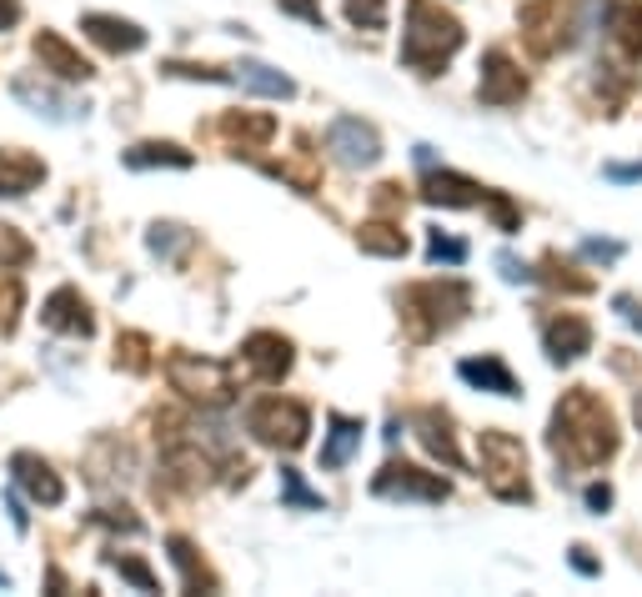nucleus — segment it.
<instances>
[{
	"label": "nucleus",
	"instance_id": "nucleus-15",
	"mask_svg": "<svg viewBox=\"0 0 642 597\" xmlns=\"http://www.w3.org/2000/svg\"><path fill=\"white\" fill-rule=\"evenodd\" d=\"M542 341H547V357L557 366H572L577 357H588L592 351V326L582 322V316L563 312V316H552L547 332H542Z\"/></svg>",
	"mask_w": 642,
	"mask_h": 597
},
{
	"label": "nucleus",
	"instance_id": "nucleus-19",
	"mask_svg": "<svg viewBox=\"0 0 642 597\" xmlns=\"http://www.w3.org/2000/svg\"><path fill=\"white\" fill-rule=\"evenodd\" d=\"M46 182V161L30 151H0V196H26Z\"/></svg>",
	"mask_w": 642,
	"mask_h": 597
},
{
	"label": "nucleus",
	"instance_id": "nucleus-34",
	"mask_svg": "<svg viewBox=\"0 0 642 597\" xmlns=\"http://www.w3.org/2000/svg\"><path fill=\"white\" fill-rule=\"evenodd\" d=\"M427 257H432V261H446V266H462V261H467V241L432 232V241H427Z\"/></svg>",
	"mask_w": 642,
	"mask_h": 597
},
{
	"label": "nucleus",
	"instance_id": "nucleus-18",
	"mask_svg": "<svg viewBox=\"0 0 642 597\" xmlns=\"http://www.w3.org/2000/svg\"><path fill=\"white\" fill-rule=\"evenodd\" d=\"M607 40L628 61H642V5L638 0H613L607 5Z\"/></svg>",
	"mask_w": 642,
	"mask_h": 597
},
{
	"label": "nucleus",
	"instance_id": "nucleus-14",
	"mask_svg": "<svg viewBox=\"0 0 642 597\" xmlns=\"http://www.w3.org/2000/svg\"><path fill=\"white\" fill-rule=\"evenodd\" d=\"M40 322L51 326V332H66V337H91V332H96L91 307H86V297H80V291H71V286H61V291H51V297H46V307H40Z\"/></svg>",
	"mask_w": 642,
	"mask_h": 597
},
{
	"label": "nucleus",
	"instance_id": "nucleus-22",
	"mask_svg": "<svg viewBox=\"0 0 642 597\" xmlns=\"http://www.w3.org/2000/svg\"><path fill=\"white\" fill-rule=\"evenodd\" d=\"M457 372H462V382H473V387H482V391L517 397V377L507 372V362H502V357H467Z\"/></svg>",
	"mask_w": 642,
	"mask_h": 597
},
{
	"label": "nucleus",
	"instance_id": "nucleus-23",
	"mask_svg": "<svg viewBox=\"0 0 642 597\" xmlns=\"http://www.w3.org/2000/svg\"><path fill=\"white\" fill-rule=\"evenodd\" d=\"M231 80H237V86H247V91H256V96H272V101H287V96H297L291 76H281V71H272V65H262V61H241L237 71H231Z\"/></svg>",
	"mask_w": 642,
	"mask_h": 597
},
{
	"label": "nucleus",
	"instance_id": "nucleus-47",
	"mask_svg": "<svg viewBox=\"0 0 642 597\" xmlns=\"http://www.w3.org/2000/svg\"><path fill=\"white\" fill-rule=\"evenodd\" d=\"M617 307H622V316H628V322H632V326H638V332H642V307H632L628 297H617Z\"/></svg>",
	"mask_w": 642,
	"mask_h": 597
},
{
	"label": "nucleus",
	"instance_id": "nucleus-9",
	"mask_svg": "<svg viewBox=\"0 0 642 597\" xmlns=\"http://www.w3.org/2000/svg\"><path fill=\"white\" fill-rule=\"evenodd\" d=\"M327 151L341 161V166L362 171V166H377L381 161V136L362 116H337L327 126Z\"/></svg>",
	"mask_w": 642,
	"mask_h": 597
},
{
	"label": "nucleus",
	"instance_id": "nucleus-5",
	"mask_svg": "<svg viewBox=\"0 0 642 597\" xmlns=\"http://www.w3.org/2000/svg\"><path fill=\"white\" fill-rule=\"evenodd\" d=\"M166 382L181 391L186 402H201V407H226L231 402V391H237L226 362H211V357H197V351H171Z\"/></svg>",
	"mask_w": 642,
	"mask_h": 597
},
{
	"label": "nucleus",
	"instance_id": "nucleus-1",
	"mask_svg": "<svg viewBox=\"0 0 642 597\" xmlns=\"http://www.w3.org/2000/svg\"><path fill=\"white\" fill-rule=\"evenodd\" d=\"M547 441H552V452H557V462H563L567 472H592V468H603V462H613L622 437H617L613 407H607L592 387H572L563 402L552 407Z\"/></svg>",
	"mask_w": 642,
	"mask_h": 597
},
{
	"label": "nucleus",
	"instance_id": "nucleus-17",
	"mask_svg": "<svg viewBox=\"0 0 642 597\" xmlns=\"http://www.w3.org/2000/svg\"><path fill=\"white\" fill-rule=\"evenodd\" d=\"M421 201L427 207H482L487 186H477L473 176H457V171H432L421 182Z\"/></svg>",
	"mask_w": 642,
	"mask_h": 597
},
{
	"label": "nucleus",
	"instance_id": "nucleus-11",
	"mask_svg": "<svg viewBox=\"0 0 642 597\" xmlns=\"http://www.w3.org/2000/svg\"><path fill=\"white\" fill-rule=\"evenodd\" d=\"M11 477H15V487H21L30 502H40V507H61V502H66V482L55 477L46 457L15 452V457H11Z\"/></svg>",
	"mask_w": 642,
	"mask_h": 597
},
{
	"label": "nucleus",
	"instance_id": "nucleus-20",
	"mask_svg": "<svg viewBox=\"0 0 642 597\" xmlns=\"http://www.w3.org/2000/svg\"><path fill=\"white\" fill-rule=\"evenodd\" d=\"M417 437H421V447L437 457V462H446V468H467L462 462V452H457V437H452V422H446V412H437V407H427V412L417 416Z\"/></svg>",
	"mask_w": 642,
	"mask_h": 597
},
{
	"label": "nucleus",
	"instance_id": "nucleus-2",
	"mask_svg": "<svg viewBox=\"0 0 642 597\" xmlns=\"http://www.w3.org/2000/svg\"><path fill=\"white\" fill-rule=\"evenodd\" d=\"M462 51V26L432 0H406V36H402V65L417 76H437L452 55Z\"/></svg>",
	"mask_w": 642,
	"mask_h": 597
},
{
	"label": "nucleus",
	"instance_id": "nucleus-38",
	"mask_svg": "<svg viewBox=\"0 0 642 597\" xmlns=\"http://www.w3.org/2000/svg\"><path fill=\"white\" fill-rule=\"evenodd\" d=\"M287 15H302L306 26H322L327 30V15H322V0H276Z\"/></svg>",
	"mask_w": 642,
	"mask_h": 597
},
{
	"label": "nucleus",
	"instance_id": "nucleus-43",
	"mask_svg": "<svg viewBox=\"0 0 642 597\" xmlns=\"http://www.w3.org/2000/svg\"><path fill=\"white\" fill-rule=\"evenodd\" d=\"M21 26V0H0V30Z\"/></svg>",
	"mask_w": 642,
	"mask_h": 597
},
{
	"label": "nucleus",
	"instance_id": "nucleus-39",
	"mask_svg": "<svg viewBox=\"0 0 642 597\" xmlns=\"http://www.w3.org/2000/svg\"><path fill=\"white\" fill-rule=\"evenodd\" d=\"M181 241H191L181 226H151V251H156V257H171Z\"/></svg>",
	"mask_w": 642,
	"mask_h": 597
},
{
	"label": "nucleus",
	"instance_id": "nucleus-32",
	"mask_svg": "<svg viewBox=\"0 0 642 597\" xmlns=\"http://www.w3.org/2000/svg\"><path fill=\"white\" fill-rule=\"evenodd\" d=\"M542 282H552L557 291H577V297L592 291V276H572V266H563L557 257H547V276H542Z\"/></svg>",
	"mask_w": 642,
	"mask_h": 597
},
{
	"label": "nucleus",
	"instance_id": "nucleus-12",
	"mask_svg": "<svg viewBox=\"0 0 642 597\" xmlns=\"http://www.w3.org/2000/svg\"><path fill=\"white\" fill-rule=\"evenodd\" d=\"M241 362H247L251 377L281 382L291 372V341L276 337V332H251V337L241 341Z\"/></svg>",
	"mask_w": 642,
	"mask_h": 597
},
{
	"label": "nucleus",
	"instance_id": "nucleus-24",
	"mask_svg": "<svg viewBox=\"0 0 642 597\" xmlns=\"http://www.w3.org/2000/svg\"><path fill=\"white\" fill-rule=\"evenodd\" d=\"M362 447V422L356 416H331V432H327V447H322V468L337 472L347 468V457Z\"/></svg>",
	"mask_w": 642,
	"mask_h": 597
},
{
	"label": "nucleus",
	"instance_id": "nucleus-7",
	"mask_svg": "<svg viewBox=\"0 0 642 597\" xmlns=\"http://www.w3.org/2000/svg\"><path fill=\"white\" fill-rule=\"evenodd\" d=\"M247 427L256 441L266 447H281V452H297L312 432V412L302 402H291V397H262V402L247 412Z\"/></svg>",
	"mask_w": 642,
	"mask_h": 597
},
{
	"label": "nucleus",
	"instance_id": "nucleus-3",
	"mask_svg": "<svg viewBox=\"0 0 642 597\" xmlns=\"http://www.w3.org/2000/svg\"><path fill=\"white\" fill-rule=\"evenodd\" d=\"M467 307H473V291L462 282H417L402 291V316L412 341H432L437 332L457 326Z\"/></svg>",
	"mask_w": 642,
	"mask_h": 597
},
{
	"label": "nucleus",
	"instance_id": "nucleus-49",
	"mask_svg": "<svg viewBox=\"0 0 642 597\" xmlns=\"http://www.w3.org/2000/svg\"><path fill=\"white\" fill-rule=\"evenodd\" d=\"M0 587H11V577H5V572H0Z\"/></svg>",
	"mask_w": 642,
	"mask_h": 597
},
{
	"label": "nucleus",
	"instance_id": "nucleus-10",
	"mask_svg": "<svg viewBox=\"0 0 642 597\" xmlns=\"http://www.w3.org/2000/svg\"><path fill=\"white\" fill-rule=\"evenodd\" d=\"M482 105H517L527 96V76L512 65L507 51H487L482 55V80H477Z\"/></svg>",
	"mask_w": 642,
	"mask_h": 597
},
{
	"label": "nucleus",
	"instance_id": "nucleus-44",
	"mask_svg": "<svg viewBox=\"0 0 642 597\" xmlns=\"http://www.w3.org/2000/svg\"><path fill=\"white\" fill-rule=\"evenodd\" d=\"M572 568L582 577H597V558H588V547H572Z\"/></svg>",
	"mask_w": 642,
	"mask_h": 597
},
{
	"label": "nucleus",
	"instance_id": "nucleus-8",
	"mask_svg": "<svg viewBox=\"0 0 642 597\" xmlns=\"http://www.w3.org/2000/svg\"><path fill=\"white\" fill-rule=\"evenodd\" d=\"M372 493L377 497H402V502H446V487L437 472L406 468V462H387V468L372 477Z\"/></svg>",
	"mask_w": 642,
	"mask_h": 597
},
{
	"label": "nucleus",
	"instance_id": "nucleus-29",
	"mask_svg": "<svg viewBox=\"0 0 642 597\" xmlns=\"http://www.w3.org/2000/svg\"><path fill=\"white\" fill-rule=\"evenodd\" d=\"M281 497H287V507H306V512H322V493H312L302 482V472H291V468H281Z\"/></svg>",
	"mask_w": 642,
	"mask_h": 597
},
{
	"label": "nucleus",
	"instance_id": "nucleus-6",
	"mask_svg": "<svg viewBox=\"0 0 642 597\" xmlns=\"http://www.w3.org/2000/svg\"><path fill=\"white\" fill-rule=\"evenodd\" d=\"M577 30H582V21H577V5L572 0H532V5H523V40L532 55H557L567 51L577 40Z\"/></svg>",
	"mask_w": 642,
	"mask_h": 597
},
{
	"label": "nucleus",
	"instance_id": "nucleus-36",
	"mask_svg": "<svg viewBox=\"0 0 642 597\" xmlns=\"http://www.w3.org/2000/svg\"><path fill=\"white\" fill-rule=\"evenodd\" d=\"M146 347H151V341H146L141 332H126V337L116 341V351H121L116 362H126V372H146V366H151L146 362Z\"/></svg>",
	"mask_w": 642,
	"mask_h": 597
},
{
	"label": "nucleus",
	"instance_id": "nucleus-41",
	"mask_svg": "<svg viewBox=\"0 0 642 597\" xmlns=\"http://www.w3.org/2000/svg\"><path fill=\"white\" fill-rule=\"evenodd\" d=\"M588 507H592V512H607V507H613V487H607V482H592V487H588Z\"/></svg>",
	"mask_w": 642,
	"mask_h": 597
},
{
	"label": "nucleus",
	"instance_id": "nucleus-13",
	"mask_svg": "<svg viewBox=\"0 0 642 597\" xmlns=\"http://www.w3.org/2000/svg\"><path fill=\"white\" fill-rule=\"evenodd\" d=\"M80 30L111 55H136L146 46V30L136 21H121V15H101V11H86L80 15Z\"/></svg>",
	"mask_w": 642,
	"mask_h": 597
},
{
	"label": "nucleus",
	"instance_id": "nucleus-27",
	"mask_svg": "<svg viewBox=\"0 0 642 597\" xmlns=\"http://www.w3.org/2000/svg\"><path fill=\"white\" fill-rule=\"evenodd\" d=\"M191 151H181V146H171V141H141V146H131L126 151V166L131 171H146V166H191Z\"/></svg>",
	"mask_w": 642,
	"mask_h": 597
},
{
	"label": "nucleus",
	"instance_id": "nucleus-37",
	"mask_svg": "<svg viewBox=\"0 0 642 597\" xmlns=\"http://www.w3.org/2000/svg\"><path fill=\"white\" fill-rule=\"evenodd\" d=\"M15 312H21V282H5L0 286V337L15 332Z\"/></svg>",
	"mask_w": 642,
	"mask_h": 597
},
{
	"label": "nucleus",
	"instance_id": "nucleus-42",
	"mask_svg": "<svg viewBox=\"0 0 642 597\" xmlns=\"http://www.w3.org/2000/svg\"><path fill=\"white\" fill-rule=\"evenodd\" d=\"M582 251H588V257H597V261H617V257H622V247H617V241H582Z\"/></svg>",
	"mask_w": 642,
	"mask_h": 597
},
{
	"label": "nucleus",
	"instance_id": "nucleus-46",
	"mask_svg": "<svg viewBox=\"0 0 642 597\" xmlns=\"http://www.w3.org/2000/svg\"><path fill=\"white\" fill-rule=\"evenodd\" d=\"M11 522H15V527H21V533H26V522H30V518H26V502H21V497H15V493H11Z\"/></svg>",
	"mask_w": 642,
	"mask_h": 597
},
{
	"label": "nucleus",
	"instance_id": "nucleus-45",
	"mask_svg": "<svg viewBox=\"0 0 642 597\" xmlns=\"http://www.w3.org/2000/svg\"><path fill=\"white\" fill-rule=\"evenodd\" d=\"M607 182H642V161L638 166H607Z\"/></svg>",
	"mask_w": 642,
	"mask_h": 597
},
{
	"label": "nucleus",
	"instance_id": "nucleus-40",
	"mask_svg": "<svg viewBox=\"0 0 642 597\" xmlns=\"http://www.w3.org/2000/svg\"><path fill=\"white\" fill-rule=\"evenodd\" d=\"M498 266H502V276H507V282H532V266H527V261H517L512 251H502Z\"/></svg>",
	"mask_w": 642,
	"mask_h": 597
},
{
	"label": "nucleus",
	"instance_id": "nucleus-28",
	"mask_svg": "<svg viewBox=\"0 0 642 597\" xmlns=\"http://www.w3.org/2000/svg\"><path fill=\"white\" fill-rule=\"evenodd\" d=\"M171 562L181 568V583H186V593H216V577L206 572V562H197V547L186 543V537H171Z\"/></svg>",
	"mask_w": 642,
	"mask_h": 597
},
{
	"label": "nucleus",
	"instance_id": "nucleus-25",
	"mask_svg": "<svg viewBox=\"0 0 642 597\" xmlns=\"http://www.w3.org/2000/svg\"><path fill=\"white\" fill-rule=\"evenodd\" d=\"M222 130L241 146V151H262V146L276 136V121L272 116H247V111H231V116H222Z\"/></svg>",
	"mask_w": 642,
	"mask_h": 597
},
{
	"label": "nucleus",
	"instance_id": "nucleus-35",
	"mask_svg": "<svg viewBox=\"0 0 642 597\" xmlns=\"http://www.w3.org/2000/svg\"><path fill=\"white\" fill-rule=\"evenodd\" d=\"M266 171H272V176H281V182H291L302 196L316 191V171H312V166H297V161H272Z\"/></svg>",
	"mask_w": 642,
	"mask_h": 597
},
{
	"label": "nucleus",
	"instance_id": "nucleus-33",
	"mask_svg": "<svg viewBox=\"0 0 642 597\" xmlns=\"http://www.w3.org/2000/svg\"><path fill=\"white\" fill-rule=\"evenodd\" d=\"M111 568H116L121 577H126V583L141 587V593H156V572L146 568L141 558H121V552H116V558H111Z\"/></svg>",
	"mask_w": 642,
	"mask_h": 597
},
{
	"label": "nucleus",
	"instance_id": "nucleus-48",
	"mask_svg": "<svg viewBox=\"0 0 642 597\" xmlns=\"http://www.w3.org/2000/svg\"><path fill=\"white\" fill-rule=\"evenodd\" d=\"M632 416H638V427H642V391H638V402H632Z\"/></svg>",
	"mask_w": 642,
	"mask_h": 597
},
{
	"label": "nucleus",
	"instance_id": "nucleus-30",
	"mask_svg": "<svg viewBox=\"0 0 642 597\" xmlns=\"http://www.w3.org/2000/svg\"><path fill=\"white\" fill-rule=\"evenodd\" d=\"M30 261V241L15 226H0V272H15Z\"/></svg>",
	"mask_w": 642,
	"mask_h": 597
},
{
	"label": "nucleus",
	"instance_id": "nucleus-16",
	"mask_svg": "<svg viewBox=\"0 0 642 597\" xmlns=\"http://www.w3.org/2000/svg\"><path fill=\"white\" fill-rule=\"evenodd\" d=\"M36 61H40V71H51V76H61V80H91L96 76L91 61H86L66 36H55V30H40L36 36Z\"/></svg>",
	"mask_w": 642,
	"mask_h": 597
},
{
	"label": "nucleus",
	"instance_id": "nucleus-26",
	"mask_svg": "<svg viewBox=\"0 0 642 597\" xmlns=\"http://www.w3.org/2000/svg\"><path fill=\"white\" fill-rule=\"evenodd\" d=\"M356 247L367 251V257H406V232L392 226V221H367L362 232H356Z\"/></svg>",
	"mask_w": 642,
	"mask_h": 597
},
{
	"label": "nucleus",
	"instance_id": "nucleus-4",
	"mask_svg": "<svg viewBox=\"0 0 642 597\" xmlns=\"http://www.w3.org/2000/svg\"><path fill=\"white\" fill-rule=\"evenodd\" d=\"M477 452H482V482L487 493L502 497V502H532V487H527V452L512 432H482L477 437Z\"/></svg>",
	"mask_w": 642,
	"mask_h": 597
},
{
	"label": "nucleus",
	"instance_id": "nucleus-21",
	"mask_svg": "<svg viewBox=\"0 0 642 597\" xmlns=\"http://www.w3.org/2000/svg\"><path fill=\"white\" fill-rule=\"evenodd\" d=\"M11 91H15V101L30 105L36 116H51V121H76V116H80V111L66 101V96H55L51 86H40V80H30V76H15V80H11Z\"/></svg>",
	"mask_w": 642,
	"mask_h": 597
},
{
	"label": "nucleus",
	"instance_id": "nucleus-31",
	"mask_svg": "<svg viewBox=\"0 0 642 597\" xmlns=\"http://www.w3.org/2000/svg\"><path fill=\"white\" fill-rule=\"evenodd\" d=\"M347 21L362 30H381L387 26V0H347Z\"/></svg>",
	"mask_w": 642,
	"mask_h": 597
}]
</instances>
